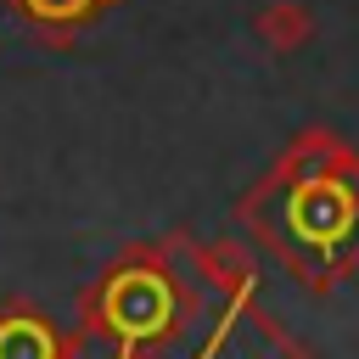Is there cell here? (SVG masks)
<instances>
[{"label": "cell", "instance_id": "cell-1", "mask_svg": "<svg viewBox=\"0 0 359 359\" xmlns=\"http://www.w3.org/2000/svg\"><path fill=\"white\" fill-rule=\"evenodd\" d=\"M56 342L39 320H6L0 325V359H50Z\"/></svg>", "mask_w": 359, "mask_h": 359}, {"label": "cell", "instance_id": "cell-2", "mask_svg": "<svg viewBox=\"0 0 359 359\" xmlns=\"http://www.w3.org/2000/svg\"><path fill=\"white\" fill-rule=\"evenodd\" d=\"M34 17H45V22H67V17H79V11H90V0H22Z\"/></svg>", "mask_w": 359, "mask_h": 359}]
</instances>
